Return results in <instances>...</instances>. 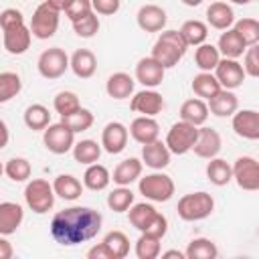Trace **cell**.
Returning <instances> with one entry per match:
<instances>
[{"label":"cell","mask_w":259,"mask_h":259,"mask_svg":"<svg viewBox=\"0 0 259 259\" xmlns=\"http://www.w3.org/2000/svg\"><path fill=\"white\" fill-rule=\"evenodd\" d=\"M103 217L89 206H69L59 210L51 221V237L63 247H75L91 241L101 231Z\"/></svg>","instance_id":"1"},{"label":"cell","mask_w":259,"mask_h":259,"mask_svg":"<svg viewBox=\"0 0 259 259\" xmlns=\"http://www.w3.org/2000/svg\"><path fill=\"white\" fill-rule=\"evenodd\" d=\"M130 212V223L134 229H138L140 233H148L152 237H158L162 239L168 231V219L158 212L150 202H138V204H132L127 208Z\"/></svg>","instance_id":"2"},{"label":"cell","mask_w":259,"mask_h":259,"mask_svg":"<svg viewBox=\"0 0 259 259\" xmlns=\"http://www.w3.org/2000/svg\"><path fill=\"white\" fill-rule=\"evenodd\" d=\"M188 45L180 36L178 30H162L158 40L152 47V59H156L164 69H172L178 65V61L184 57Z\"/></svg>","instance_id":"3"},{"label":"cell","mask_w":259,"mask_h":259,"mask_svg":"<svg viewBox=\"0 0 259 259\" xmlns=\"http://www.w3.org/2000/svg\"><path fill=\"white\" fill-rule=\"evenodd\" d=\"M176 210H178V217L182 221H188V223H194V221H202L206 217L212 214L214 210V198L200 190V192H188L184 194L178 204H176Z\"/></svg>","instance_id":"4"},{"label":"cell","mask_w":259,"mask_h":259,"mask_svg":"<svg viewBox=\"0 0 259 259\" xmlns=\"http://www.w3.org/2000/svg\"><path fill=\"white\" fill-rule=\"evenodd\" d=\"M24 200L32 212H36V214L49 212L55 204L53 184H49V180H45V178H32L24 188Z\"/></svg>","instance_id":"5"},{"label":"cell","mask_w":259,"mask_h":259,"mask_svg":"<svg viewBox=\"0 0 259 259\" xmlns=\"http://www.w3.org/2000/svg\"><path fill=\"white\" fill-rule=\"evenodd\" d=\"M138 188L152 202H168L174 194V180L164 172H152L140 178Z\"/></svg>","instance_id":"6"},{"label":"cell","mask_w":259,"mask_h":259,"mask_svg":"<svg viewBox=\"0 0 259 259\" xmlns=\"http://www.w3.org/2000/svg\"><path fill=\"white\" fill-rule=\"evenodd\" d=\"M30 34L34 38H40V40H47L51 38L57 28H59V10L53 8L47 0L42 4H38L32 12V18H30Z\"/></svg>","instance_id":"7"},{"label":"cell","mask_w":259,"mask_h":259,"mask_svg":"<svg viewBox=\"0 0 259 259\" xmlns=\"http://www.w3.org/2000/svg\"><path fill=\"white\" fill-rule=\"evenodd\" d=\"M196 136H198V127L188 123V121H176L168 134H166V148L170 150V154H176V156H182L186 152L192 150L194 142H196Z\"/></svg>","instance_id":"8"},{"label":"cell","mask_w":259,"mask_h":259,"mask_svg":"<svg viewBox=\"0 0 259 259\" xmlns=\"http://www.w3.org/2000/svg\"><path fill=\"white\" fill-rule=\"evenodd\" d=\"M36 69L45 79H59L69 69V57L61 47H51L40 53L36 61Z\"/></svg>","instance_id":"9"},{"label":"cell","mask_w":259,"mask_h":259,"mask_svg":"<svg viewBox=\"0 0 259 259\" xmlns=\"http://www.w3.org/2000/svg\"><path fill=\"white\" fill-rule=\"evenodd\" d=\"M42 132H45V134H42V142H45V148H47L49 152H53V154H57V156L71 152V148H73V144H75V134H73L63 121H59V123H49Z\"/></svg>","instance_id":"10"},{"label":"cell","mask_w":259,"mask_h":259,"mask_svg":"<svg viewBox=\"0 0 259 259\" xmlns=\"http://www.w3.org/2000/svg\"><path fill=\"white\" fill-rule=\"evenodd\" d=\"M231 170H233V180L237 182L239 188H243L247 192L259 190V166L253 156L237 158L235 164L231 166Z\"/></svg>","instance_id":"11"},{"label":"cell","mask_w":259,"mask_h":259,"mask_svg":"<svg viewBox=\"0 0 259 259\" xmlns=\"http://www.w3.org/2000/svg\"><path fill=\"white\" fill-rule=\"evenodd\" d=\"M214 77H217V81H219V85L223 89H231L233 91V89L243 85L247 75H245V71H243V67H241V63L237 59H225L223 57L214 67Z\"/></svg>","instance_id":"12"},{"label":"cell","mask_w":259,"mask_h":259,"mask_svg":"<svg viewBox=\"0 0 259 259\" xmlns=\"http://www.w3.org/2000/svg\"><path fill=\"white\" fill-rule=\"evenodd\" d=\"M30 40H32V34H30V28L24 22L2 28V42H4L6 53H10V55L26 53L28 47H30Z\"/></svg>","instance_id":"13"},{"label":"cell","mask_w":259,"mask_h":259,"mask_svg":"<svg viewBox=\"0 0 259 259\" xmlns=\"http://www.w3.org/2000/svg\"><path fill=\"white\" fill-rule=\"evenodd\" d=\"M127 138H130V132L121 121H109L101 130V148L107 154H119L125 150Z\"/></svg>","instance_id":"14"},{"label":"cell","mask_w":259,"mask_h":259,"mask_svg":"<svg viewBox=\"0 0 259 259\" xmlns=\"http://www.w3.org/2000/svg\"><path fill=\"white\" fill-rule=\"evenodd\" d=\"M130 109L136 111V113L154 117V115H158V113L164 109V97H162L158 91H154V89L138 91V93L132 97V101H130Z\"/></svg>","instance_id":"15"},{"label":"cell","mask_w":259,"mask_h":259,"mask_svg":"<svg viewBox=\"0 0 259 259\" xmlns=\"http://www.w3.org/2000/svg\"><path fill=\"white\" fill-rule=\"evenodd\" d=\"M223 148V140H221V134L212 127H198V136H196V142L192 146V152L198 156V158H204V160H210L214 156H219Z\"/></svg>","instance_id":"16"},{"label":"cell","mask_w":259,"mask_h":259,"mask_svg":"<svg viewBox=\"0 0 259 259\" xmlns=\"http://www.w3.org/2000/svg\"><path fill=\"white\" fill-rule=\"evenodd\" d=\"M166 20H168L166 10L162 6H158V4H144L136 14V22L144 32H160V30H164Z\"/></svg>","instance_id":"17"},{"label":"cell","mask_w":259,"mask_h":259,"mask_svg":"<svg viewBox=\"0 0 259 259\" xmlns=\"http://www.w3.org/2000/svg\"><path fill=\"white\" fill-rule=\"evenodd\" d=\"M164 71L166 69L156 59L144 57L136 65V81L142 83L146 89H154V87H158L164 81Z\"/></svg>","instance_id":"18"},{"label":"cell","mask_w":259,"mask_h":259,"mask_svg":"<svg viewBox=\"0 0 259 259\" xmlns=\"http://www.w3.org/2000/svg\"><path fill=\"white\" fill-rule=\"evenodd\" d=\"M233 130L243 140H259V113L255 109H241L233 113Z\"/></svg>","instance_id":"19"},{"label":"cell","mask_w":259,"mask_h":259,"mask_svg":"<svg viewBox=\"0 0 259 259\" xmlns=\"http://www.w3.org/2000/svg\"><path fill=\"white\" fill-rule=\"evenodd\" d=\"M170 150L166 148L164 142L160 140H154L150 144H144L142 146V164H146L148 168L152 170H162L170 164Z\"/></svg>","instance_id":"20"},{"label":"cell","mask_w":259,"mask_h":259,"mask_svg":"<svg viewBox=\"0 0 259 259\" xmlns=\"http://www.w3.org/2000/svg\"><path fill=\"white\" fill-rule=\"evenodd\" d=\"M206 107L217 117H229L239 109V99L231 89H219L210 99H206Z\"/></svg>","instance_id":"21"},{"label":"cell","mask_w":259,"mask_h":259,"mask_svg":"<svg viewBox=\"0 0 259 259\" xmlns=\"http://www.w3.org/2000/svg\"><path fill=\"white\" fill-rule=\"evenodd\" d=\"M130 136L138 142V144H150L154 140H158L160 136V125L154 117H148V115H140L136 117L132 123H130Z\"/></svg>","instance_id":"22"},{"label":"cell","mask_w":259,"mask_h":259,"mask_svg":"<svg viewBox=\"0 0 259 259\" xmlns=\"http://www.w3.org/2000/svg\"><path fill=\"white\" fill-rule=\"evenodd\" d=\"M22 219H24V210L18 202H10V200L0 202V235L8 237L16 233Z\"/></svg>","instance_id":"23"},{"label":"cell","mask_w":259,"mask_h":259,"mask_svg":"<svg viewBox=\"0 0 259 259\" xmlns=\"http://www.w3.org/2000/svg\"><path fill=\"white\" fill-rule=\"evenodd\" d=\"M69 67L79 79H89L97 71V59L89 49H77L69 59Z\"/></svg>","instance_id":"24"},{"label":"cell","mask_w":259,"mask_h":259,"mask_svg":"<svg viewBox=\"0 0 259 259\" xmlns=\"http://www.w3.org/2000/svg\"><path fill=\"white\" fill-rule=\"evenodd\" d=\"M217 49H219V53H221L225 59H239V57H243V53L247 51V45L243 42V38L239 36V32H237L235 28H227V30L219 36Z\"/></svg>","instance_id":"25"},{"label":"cell","mask_w":259,"mask_h":259,"mask_svg":"<svg viewBox=\"0 0 259 259\" xmlns=\"http://www.w3.org/2000/svg\"><path fill=\"white\" fill-rule=\"evenodd\" d=\"M142 168H144L142 160H138V158H125V160H121L115 166L111 180L117 186H130L132 182H136L142 176Z\"/></svg>","instance_id":"26"},{"label":"cell","mask_w":259,"mask_h":259,"mask_svg":"<svg viewBox=\"0 0 259 259\" xmlns=\"http://www.w3.org/2000/svg\"><path fill=\"white\" fill-rule=\"evenodd\" d=\"M206 22L217 30H227L235 22V12L227 2H212L206 8Z\"/></svg>","instance_id":"27"},{"label":"cell","mask_w":259,"mask_h":259,"mask_svg":"<svg viewBox=\"0 0 259 259\" xmlns=\"http://www.w3.org/2000/svg\"><path fill=\"white\" fill-rule=\"evenodd\" d=\"M134 85H136L134 77H130L123 71H117V73L109 75V79L105 83V91H107L109 97L121 101V99H127L134 93Z\"/></svg>","instance_id":"28"},{"label":"cell","mask_w":259,"mask_h":259,"mask_svg":"<svg viewBox=\"0 0 259 259\" xmlns=\"http://www.w3.org/2000/svg\"><path fill=\"white\" fill-rule=\"evenodd\" d=\"M180 119L182 121H188V123H192L196 127H200L208 119V107H206L204 99H200V97L186 99L180 105Z\"/></svg>","instance_id":"29"},{"label":"cell","mask_w":259,"mask_h":259,"mask_svg":"<svg viewBox=\"0 0 259 259\" xmlns=\"http://www.w3.org/2000/svg\"><path fill=\"white\" fill-rule=\"evenodd\" d=\"M109 182H111V174L103 164L93 162V164L87 166V170L83 174V186L85 188H89L93 192H99V190H105Z\"/></svg>","instance_id":"30"},{"label":"cell","mask_w":259,"mask_h":259,"mask_svg":"<svg viewBox=\"0 0 259 259\" xmlns=\"http://www.w3.org/2000/svg\"><path fill=\"white\" fill-rule=\"evenodd\" d=\"M83 184L73 176V174H59L53 182V190L57 196L63 200H77L83 194Z\"/></svg>","instance_id":"31"},{"label":"cell","mask_w":259,"mask_h":259,"mask_svg":"<svg viewBox=\"0 0 259 259\" xmlns=\"http://www.w3.org/2000/svg\"><path fill=\"white\" fill-rule=\"evenodd\" d=\"M206 178L210 184L214 186H227L233 180V170L231 164L223 158H210V162L206 164Z\"/></svg>","instance_id":"32"},{"label":"cell","mask_w":259,"mask_h":259,"mask_svg":"<svg viewBox=\"0 0 259 259\" xmlns=\"http://www.w3.org/2000/svg\"><path fill=\"white\" fill-rule=\"evenodd\" d=\"M180 36L184 38V42L188 47H198L206 40L208 36V26L202 22V20H186L182 26H180Z\"/></svg>","instance_id":"33"},{"label":"cell","mask_w":259,"mask_h":259,"mask_svg":"<svg viewBox=\"0 0 259 259\" xmlns=\"http://www.w3.org/2000/svg\"><path fill=\"white\" fill-rule=\"evenodd\" d=\"M190 87H192L194 95L200 97V99H210L219 89H223V87L219 85L217 77H214L212 73H208V71H200L198 75H194Z\"/></svg>","instance_id":"34"},{"label":"cell","mask_w":259,"mask_h":259,"mask_svg":"<svg viewBox=\"0 0 259 259\" xmlns=\"http://www.w3.org/2000/svg\"><path fill=\"white\" fill-rule=\"evenodd\" d=\"M71 150H73V158H75V162L85 164V166L97 162L99 156H101V144H97L95 140H81V142L73 144Z\"/></svg>","instance_id":"35"},{"label":"cell","mask_w":259,"mask_h":259,"mask_svg":"<svg viewBox=\"0 0 259 259\" xmlns=\"http://www.w3.org/2000/svg\"><path fill=\"white\" fill-rule=\"evenodd\" d=\"M24 123L32 132H40L51 123V113L42 103H32L24 109Z\"/></svg>","instance_id":"36"},{"label":"cell","mask_w":259,"mask_h":259,"mask_svg":"<svg viewBox=\"0 0 259 259\" xmlns=\"http://www.w3.org/2000/svg\"><path fill=\"white\" fill-rule=\"evenodd\" d=\"M219 61H221V53H219V49L214 45L202 42V45L196 47V51H194V63H196V67L200 71H208V73L214 71V67H217Z\"/></svg>","instance_id":"37"},{"label":"cell","mask_w":259,"mask_h":259,"mask_svg":"<svg viewBox=\"0 0 259 259\" xmlns=\"http://www.w3.org/2000/svg\"><path fill=\"white\" fill-rule=\"evenodd\" d=\"M184 255H186V259H214L219 255V249L210 239L198 237L188 243Z\"/></svg>","instance_id":"38"},{"label":"cell","mask_w":259,"mask_h":259,"mask_svg":"<svg viewBox=\"0 0 259 259\" xmlns=\"http://www.w3.org/2000/svg\"><path fill=\"white\" fill-rule=\"evenodd\" d=\"M101 243L109 249V253L113 255V259H123V257H127V253H130V239H127V235L121 233V231H109V233L103 237Z\"/></svg>","instance_id":"39"},{"label":"cell","mask_w":259,"mask_h":259,"mask_svg":"<svg viewBox=\"0 0 259 259\" xmlns=\"http://www.w3.org/2000/svg\"><path fill=\"white\" fill-rule=\"evenodd\" d=\"M22 89L20 75L14 71H0V103L10 101Z\"/></svg>","instance_id":"40"},{"label":"cell","mask_w":259,"mask_h":259,"mask_svg":"<svg viewBox=\"0 0 259 259\" xmlns=\"http://www.w3.org/2000/svg\"><path fill=\"white\" fill-rule=\"evenodd\" d=\"M61 121L73 132V134H81V132H87L91 125H93V113L85 107H79L77 111L61 117Z\"/></svg>","instance_id":"41"},{"label":"cell","mask_w":259,"mask_h":259,"mask_svg":"<svg viewBox=\"0 0 259 259\" xmlns=\"http://www.w3.org/2000/svg\"><path fill=\"white\" fill-rule=\"evenodd\" d=\"M4 174L12 180V182H24L30 178L32 174V168H30V162L26 158H10L6 164H4Z\"/></svg>","instance_id":"42"},{"label":"cell","mask_w":259,"mask_h":259,"mask_svg":"<svg viewBox=\"0 0 259 259\" xmlns=\"http://www.w3.org/2000/svg\"><path fill=\"white\" fill-rule=\"evenodd\" d=\"M132 204H134V192H132L127 186L113 188V190L107 194V206H109L113 212H125Z\"/></svg>","instance_id":"43"},{"label":"cell","mask_w":259,"mask_h":259,"mask_svg":"<svg viewBox=\"0 0 259 259\" xmlns=\"http://www.w3.org/2000/svg\"><path fill=\"white\" fill-rule=\"evenodd\" d=\"M233 28L239 32V36L243 38V42L247 47L257 45L259 42V22L255 18H241L233 22Z\"/></svg>","instance_id":"44"},{"label":"cell","mask_w":259,"mask_h":259,"mask_svg":"<svg viewBox=\"0 0 259 259\" xmlns=\"http://www.w3.org/2000/svg\"><path fill=\"white\" fill-rule=\"evenodd\" d=\"M160 241L158 237H152L148 233H142L136 241V255L138 259H156L160 255Z\"/></svg>","instance_id":"45"},{"label":"cell","mask_w":259,"mask_h":259,"mask_svg":"<svg viewBox=\"0 0 259 259\" xmlns=\"http://www.w3.org/2000/svg\"><path fill=\"white\" fill-rule=\"evenodd\" d=\"M53 107H55V111L61 117H65V115L77 111L81 107V103H79L77 93H73V91H59L55 95V99H53Z\"/></svg>","instance_id":"46"},{"label":"cell","mask_w":259,"mask_h":259,"mask_svg":"<svg viewBox=\"0 0 259 259\" xmlns=\"http://www.w3.org/2000/svg\"><path fill=\"white\" fill-rule=\"evenodd\" d=\"M73 30H75V34L81 36V38H91V36H95L97 30H99V16L91 10L89 14H85V16H81V18L73 20Z\"/></svg>","instance_id":"47"},{"label":"cell","mask_w":259,"mask_h":259,"mask_svg":"<svg viewBox=\"0 0 259 259\" xmlns=\"http://www.w3.org/2000/svg\"><path fill=\"white\" fill-rule=\"evenodd\" d=\"M243 71L245 75L249 77H259V47L257 45H251L247 47V51L243 53Z\"/></svg>","instance_id":"48"},{"label":"cell","mask_w":259,"mask_h":259,"mask_svg":"<svg viewBox=\"0 0 259 259\" xmlns=\"http://www.w3.org/2000/svg\"><path fill=\"white\" fill-rule=\"evenodd\" d=\"M93 8H91V0H71V4L65 8V14H67V18L73 22V20H77V18H81V16H85V14H89Z\"/></svg>","instance_id":"49"},{"label":"cell","mask_w":259,"mask_h":259,"mask_svg":"<svg viewBox=\"0 0 259 259\" xmlns=\"http://www.w3.org/2000/svg\"><path fill=\"white\" fill-rule=\"evenodd\" d=\"M121 6V0H91V8L95 14H101V16H111L119 10Z\"/></svg>","instance_id":"50"},{"label":"cell","mask_w":259,"mask_h":259,"mask_svg":"<svg viewBox=\"0 0 259 259\" xmlns=\"http://www.w3.org/2000/svg\"><path fill=\"white\" fill-rule=\"evenodd\" d=\"M18 22H24V16L20 10L16 8H4L0 12V28H8L12 24H18Z\"/></svg>","instance_id":"51"},{"label":"cell","mask_w":259,"mask_h":259,"mask_svg":"<svg viewBox=\"0 0 259 259\" xmlns=\"http://www.w3.org/2000/svg\"><path fill=\"white\" fill-rule=\"evenodd\" d=\"M87 257H89V259H113V255L109 253V249H107L103 243L93 245V247L87 251Z\"/></svg>","instance_id":"52"},{"label":"cell","mask_w":259,"mask_h":259,"mask_svg":"<svg viewBox=\"0 0 259 259\" xmlns=\"http://www.w3.org/2000/svg\"><path fill=\"white\" fill-rule=\"evenodd\" d=\"M12 255H14V249H12L10 241L4 235H0V259H10Z\"/></svg>","instance_id":"53"},{"label":"cell","mask_w":259,"mask_h":259,"mask_svg":"<svg viewBox=\"0 0 259 259\" xmlns=\"http://www.w3.org/2000/svg\"><path fill=\"white\" fill-rule=\"evenodd\" d=\"M8 140H10V132H8V125L4 119H0V150L8 146Z\"/></svg>","instance_id":"54"},{"label":"cell","mask_w":259,"mask_h":259,"mask_svg":"<svg viewBox=\"0 0 259 259\" xmlns=\"http://www.w3.org/2000/svg\"><path fill=\"white\" fill-rule=\"evenodd\" d=\"M47 2H49L53 8H57L59 12H63V10H65V8L71 4V0H47Z\"/></svg>","instance_id":"55"},{"label":"cell","mask_w":259,"mask_h":259,"mask_svg":"<svg viewBox=\"0 0 259 259\" xmlns=\"http://www.w3.org/2000/svg\"><path fill=\"white\" fill-rule=\"evenodd\" d=\"M162 257H164V259H170V257H178V259H184L186 255H184L182 251H178V249H170V251H164V253H162Z\"/></svg>","instance_id":"56"},{"label":"cell","mask_w":259,"mask_h":259,"mask_svg":"<svg viewBox=\"0 0 259 259\" xmlns=\"http://www.w3.org/2000/svg\"><path fill=\"white\" fill-rule=\"evenodd\" d=\"M182 4H186V6H200L202 4V0H180Z\"/></svg>","instance_id":"57"},{"label":"cell","mask_w":259,"mask_h":259,"mask_svg":"<svg viewBox=\"0 0 259 259\" xmlns=\"http://www.w3.org/2000/svg\"><path fill=\"white\" fill-rule=\"evenodd\" d=\"M233 4H249V2H253V0H231Z\"/></svg>","instance_id":"58"},{"label":"cell","mask_w":259,"mask_h":259,"mask_svg":"<svg viewBox=\"0 0 259 259\" xmlns=\"http://www.w3.org/2000/svg\"><path fill=\"white\" fill-rule=\"evenodd\" d=\"M4 174V166H2V162H0V176Z\"/></svg>","instance_id":"59"}]
</instances>
